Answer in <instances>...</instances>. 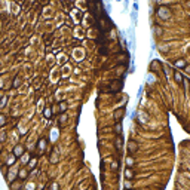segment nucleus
<instances>
[{"instance_id":"nucleus-1","label":"nucleus","mask_w":190,"mask_h":190,"mask_svg":"<svg viewBox=\"0 0 190 190\" xmlns=\"http://www.w3.org/2000/svg\"><path fill=\"white\" fill-rule=\"evenodd\" d=\"M158 16L161 18V19H169L171 18V10H169V7H166V6H161V7H158Z\"/></svg>"},{"instance_id":"nucleus-2","label":"nucleus","mask_w":190,"mask_h":190,"mask_svg":"<svg viewBox=\"0 0 190 190\" xmlns=\"http://www.w3.org/2000/svg\"><path fill=\"white\" fill-rule=\"evenodd\" d=\"M122 86H123L122 80H113V82H110L109 91H110V92H119V91L122 89Z\"/></svg>"},{"instance_id":"nucleus-3","label":"nucleus","mask_w":190,"mask_h":190,"mask_svg":"<svg viewBox=\"0 0 190 190\" xmlns=\"http://www.w3.org/2000/svg\"><path fill=\"white\" fill-rule=\"evenodd\" d=\"M123 114H125V107H120V109L114 110V113H113V117H114L116 120H119V122H120V119L123 117Z\"/></svg>"},{"instance_id":"nucleus-4","label":"nucleus","mask_w":190,"mask_h":190,"mask_svg":"<svg viewBox=\"0 0 190 190\" xmlns=\"http://www.w3.org/2000/svg\"><path fill=\"white\" fill-rule=\"evenodd\" d=\"M128 152H129L131 155L137 153V152H138V144H137L135 141H129V143H128Z\"/></svg>"},{"instance_id":"nucleus-5","label":"nucleus","mask_w":190,"mask_h":190,"mask_svg":"<svg viewBox=\"0 0 190 190\" xmlns=\"http://www.w3.org/2000/svg\"><path fill=\"white\" fill-rule=\"evenodd\" d=\"M174 67H175V68H186V67H187V61H186V59H177V61L174 62Z\"/></svg>"},{"instance_id":"nucleus-6","label":"nucleus","mask_w":190,"mask_h":190,"mask_svg":"<svg viewBox=\"0 0 190 190\" xmlns=\"http://www.w3.org/2000/svg\"><path fill=\"white\" fill-rule=\"evenodd\" d=\"M138 122H140V123H147V122H149V114H147L146 111L138 113Z\"/></svg>"},{"instance_id":"nucleus-7","label":"nucleus","mask_w":190,"mask_h":190,"mask_svg":"<svg viewBox=\"0 0 190 190\" xmlns=\"http://www.w3.org/2000/svg\"><path fill=\"white\" fill-rule=\"evenodd\" d=\"M152 31H153L155 36H163V28L159 27V25H153L152 27Z\"/></svg>"},{"instance_id":"nucleus-8","label":"nucleus","mask_w":190,"mask_h":190,"mask_svg":"<svg viewBox=\"0 0 190 190\" xmlns=\"http://www.w3.org/2000/svg\"><path fill=\"white\" fill-rule=\"evenodd\" d=\"M174 80L177 82V83H184V77H183V74L180 73V71H174Z\"/></svg>"},{"instance_id":"nucleus-9","label":"nucleus","mask_w":190,"mask_h":190,"mask_svg":"<svg viewBox=\"0 0 190 190\" xmlns=\"http://www.w3.org/2000/svg\"><path fill=\"white\" fill-rule=\"evenodd\" d=\"M13 155H15V156H22V155H24V147H22L21 144L15 146V149H13Z\"/></svg>"},{"instance_id":"nucleus-10","label":"nucleus","mask_w":190,"mask_h":190,"mask_svg":"<svg viewBox=\"0 0 190 190\" xmlns=\"http://www.w3.org/2000/svg\"><path fill=\"white\" fill-rule=\"evenodd\" d=\"M123 174H125V178H126V180H132V178L135 177V172H134L131 168H126Z\"/></svg>"},{"instance_id":"nucleus-11","label":"nucleus","mask_w":190,"mask_h":190,"mask_svg":"<svg viewBox=\"0 0 190 190\" xmlns=\"http://www.w3.org/2000/svg\"><path fill=\"white\" fill-rule=\"evenodd\" d=\"M67 109H68L67 103H65V101H61V103H59V113H62V114H64V113L67 111Z\"/></svg>"},{"instance_id":"nucleus-12","label":"nucleus","mask_w":190,"mask_h":190,"mask_svg":"<svg viewBox=\"0 0 190 190\" xmlns=\"http://www.w3.org/2000/svg\"><path fill=\"white\" fill-rule=\"evenodd\" d=\"M125 162H126V166H128V168H131V166H134V165H135V161H134V158H132V156H128V158L125 159Z\"/></svg>"},{"instance_id":"nucleus-13","label":"nucleus","mask_w":190,"mask_h":190,"mask_svg":"<svg viewBox=\"0 0 190 190\" xmlns=\"http://www.w3.org/2000/svg\"><path fill=\"white\" fill-rule=\"evenodd\" d=\"M43 116H45L46 119H51V116H52V109H51V107H46V109L43 110Z\"/></svg>"},{"instance_id":"nucleus-14","label":"nucleus","mask_w":190,"mask_h":190,"mask_svg":"<svg viewBox=\"0 0 190 190\" xmlns=\"http://www.w3.org/2000/svg\"><path fill=\"white\" fill-rule=\"evenodd\" d=\"M18 177H19V180H25V178L28 177V172H27L25 169H21V171L18 172Z\"/></svg>"},{"instance_id":"nucleus-15","label":"nucleus","mask_w":190,"mask_h":190,"mask_svg":"<svg viewBox=\"0 0 190 190\" xmlns=\"http://www.w3.org/2000/svg\"><path fill=\"white\" fill-rule=\"evenodd\" d=\"M132 186H134V183H132V180H125L123 181V187L126 190H129V189H132Z\"/></svg>"},{"instance_id":"nucleus-16","label":"nucleus","mask_w":190,"mask_h":190,"mask_svg":"<svg viewBox=\"0 0 190 190\" xmlns=\"http://www.w3.org/2000/svg\"><path fill=\"white\" fill-rule=\"evenodd\" d=\"M150 68H152V70H159V68H161V62H159V61H152Z\"/></svg>"},{"instance_id":"nucleus-17","label":"nucleus","mask_w":190,"mask_h":190,"mask_svg":"<svg viewBox=\"0 0 190 190\" xmlns=\"http://www.w3.org/2000/svg\"><path fill=\"white\" fill-rule=\"evenodd\" d=\"M114 132H116V134H119V135L122 134V123H120V122L114 125Z\"/></svg>"},{"instance_id":"nucleus-18","label":"nucleus","mask_w":190,"mask_h":190,"mask_svg":"<svg viewBox=\"0 0 190 190\" xmlns=\"http://www.w3.org/2000/svg\"><path fill=\"white\" fill-rule=\"evenodd\" d=\"M122 143H123V141H122V137H119V138L116 140V144H114L117 150H120V149H122Z\"/></svg>"},{"instance_id":"nucleus-19","label":"nucleus","mask_w":190,"mask_h":190,"mask_svg":"<svg viewBox=\"0 0 190 190\" xmlns=\"http://www.w3.org/2000/svg\"><path fill=\"white\" fill-rule=\"evenodd\" d=\"M155 80H156V77H155L153 74H149V76H147V83L152 85V83H155Z\"/></svg>"},{"instance_id":"nucleus-20","label":"nucleus","mask_w":190,"mask_h":190,"mask_svg":"<svg viewBox=\"0 0 190 190\" xmlns=\"http://www.w3.org/2000/svg\"><path fill=\"white\" fill-rule=\"evenodd\" d=\"M15 161H16V156H15V155H12V156H10V158L7 159V165H12V163H13Z\"/></svg>"},{"instance_id":"nucleus-21","label":"nucleus","mask_w":190,"mask_h":190,"mask_svg":"<svg viewBox=\"0 0 190 190\" xmlns=\"http://www.w3.org/2000/svg\"><path fill=\"white\" fill-rule=\"evenodd\" d=\"M51 162H52V163H56V162H58V156H56V153H52V158H51Z\"/></svg>"},{"instance_id":"nucleus-22","label":"nucleus","mask_w":190,"mask_h":190,"mask_svg":"<svg viewBox=\"0 0 190 190\" xmlns=\"http://www.w3.org/2000/svg\"><path fill=\"white\" fill-rule=\"evenodd\" d=\"M36 162H37L36 159H31V161L28 162V168H30V169H33V168H34V165H36Z\"/></svg>"},{"instance_id":"nucleus-23","label":"nucleus","mask_w":190,"mask_h":190,"mask_svg":"<svg viewBox=\"0 0 190 190\" xmlns=\"http://www.w3.org/2000/svg\"><path fill=\"white\" fill-rule=\"evenodd\" d=\"M4 140H6V132L1 131V132H0V143H3Z\"/></svg>"},{"instance_id":"nucleus-24","label":"nucleus","mask_w":190,"mask_h":190,"mask_svg":"<svg viewBox=\"0 0 190 190\" xmlns=\"http://www.w3.org/2000/svg\"><path fill=\"white\" fill-rule=\"evenodd\" d=\"M4 123H6V117L3 114H0V126H3Z\"/></svg>"},{"instance_id":"nucleus-25","label":"nucleus","mask_w":190,"mask_h":190,"mask_svg":"<svg viewBox=\"0 0 190 190\" xmlns=\"http://www.w3.org/2000/svg\"><path fill=\"white\" fill-rule=\"evenodd\" d=\"M58 189H59L58 183H52V184H51V190H58Z\"/></svg>"},{"instance_id":"nucleus-26","label":"nucleus","mask_w":190,"mask_h":190,"mask_svg":"<svg viewBox=\"0 0 190 190\" xmlns=\"http://www.w3.org/2000/svg\"><path fill=\"white\" fill-rule=\"evenodd\" d=\"M6 100H7V98H6V95H3V97H1V103H0V107H3V106L6 104Z\"/></svg>"},{"instance_id":"nucleus-27","label":"nucleus","mask_w":190,"mask_h":190,"mask_svg":"<svg viewBox=\"0 0 190 190\" xmlns=\"http://www.w3.org/2000/svg\"><path fill=\"white\" fill-rule=\"evenodd\" d=\"M141 95H143V86H140V89H138V95H137V98L140 100V98H141Z\"/></svg>"},{"instance_id":"nucleus-28","label":"nucleus","mask_w":190,"mask_h":190,"mask_svg":"<svg viewBox=\"0 0 190 190\" xmlns=\"http://www.w3.org/2000/svg\"><path fill=\"white\" fill-rule=\"evenodd\" d=\"M65 122H67V116H65V114H61V123L64 125Z\"/></svg>"},{"instance_id":"nucleus-29","label":"nucleus","mask_w":190,"mask_h":190,"mask_svg":"<svg viewBox=\"0 0 190 190\" xmlns=\"http://www.w3.org/2000/svg\"><path fill=\"white\" fill-rule=\"evenodd\" d=\"M13 86H15V88H18V86H19V77H16V79H15V83H13Z\"/></svg>"},{"instance_id":"nucleus-30","label":"nucleus","mask_w":190,"mask_h":190,"mask_svg":"<svg viewBox=\"0 0 190 190\" xmlns=\"http://www.w3.org/2000/svg\"><path fill=\"white\" fill-rule=\"evenodd\" d=\"M163 73H165V76H168V74H169V68H168V67L163 68Z\"/></svg>"},{"instance_id":"nucleus-31","label":"nucleus","mask_w":190,"mask_h":190,"mask_svg":"<svg viewBox=\"0 0 190 190\" xmlns=\"http://www.w3.org/2000/svg\"><path fill=\"white\" fill-rule=\"evenodd\" d=\"M106 9H107V10L110 12V9H111V6H110V3H107V4H106ZM109 12H107V13H109Z\"/></svg>"},{"instance_id":"nucleus-32","label":"nucleus","mask_w":190,"mask_h":190,"mask_svg":"<svg viewBox=\"0 0 190 190\" xmlns=\"http://www.w3.org/2000/svg\"><path fill=\"white\" fill-rule=\"evenodd\" d=\"M184 71H186V73H187V74H190V65H187V67H186V68H184Z\"/></svg>"},{"instance_id":"nucleus-33","label":"nucleus","mask_w":190,"mask_h":190,"mask_svg":"<svg viewBox=\"0 0 190 190\" xmlns=\"http://www.w3.org/2000/svg\"><path fill=\"white\" fill-rule=\"evenodd\" d=\"M134 10H138V3H134Z\"/></svg>"},{"instance_id":"nucleus-34","label":"nucleus","mask_w":190,"mask_h":190,"mask_svg":"<svg viewBox=\"0 0 190 190\" xmlns=\"http://www.w3.org/2000/svg\"><path fill=\"white\" fill-rule=\"evenodd\" d=\"M0 97H3V95H1V94H0Z\"/></svg>"}]
</instances>
